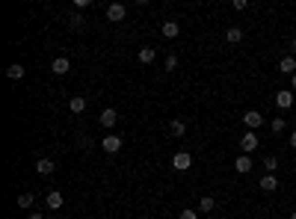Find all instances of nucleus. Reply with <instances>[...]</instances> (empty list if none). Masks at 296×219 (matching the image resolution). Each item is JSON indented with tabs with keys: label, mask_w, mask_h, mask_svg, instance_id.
Wrapping results in <instances>:
<instances>
[{
	"label": "nucleus",
	"mask_w": 296,
	"mask_h": 219,
	"mask_svg": "<svg viewBox=\"0 0 296 219\" xmlns=\"http://www.w3.org/2000/svg\"><path fill=\"white\" fill-rule=\"evenodd\" d=\"M258 145H261V139H258V133L255 130H246L243 133V139H240V148H243V154H252Z\"/></svg>",
	"instance_id": "1"
},
{
	"label": "nucleus",
	"mask_w": 296,
	"mask_h": 219,
	"mask_svg": "<svg viewBox=\"0 0 296 219\" xmlns=\"http://www.w3.org/2000/svg\"><path fill=\"white\" fill-rule=\"evenodd\" d=\"M101 148H104L107 154H116V151L122 148V139H119L116 133H107V136L101 139Z\"/></svg>",
	"instance_id": "2"
},
{
	"label": "nucleus",
	"mask_w": 296,
	"mask_h": 219,
	"mask_svg": "<svg viewBox=\"0 0 296 219\" xmlns=\"http://www.w3.org/2000/svg\"><path fill=\"white\" fill-rule=\"evenodd\" d=\"M243 125H246L249 130H258V128L264 125V116L258 113V110H249V113H243Z\"/></svg>",
	"instance_id": "3"
},
{
	"label": "nucleus",
	"mask_w": 296,
	"mask_h": 219,
	"mask_svg": "<svg viewBox=\"0 0 296 219\" xmlns=\"http://www.w3.org/2000/svg\"><path fill=\"white\" fill-rule=\"evenodd\" d=\"M172 166H175V169H178V172H187V169H190V166H193V157H190V154H187V151H178V154H175V157H172Z\"/></svg>",
	"instance_id": "4"
},
{
	"label": "nucleus",
	"mask_w": 296,
	"mask_h": 219,
	"mask_svg": "<svg viewBox=\"0 0 296 219\" xmlns=\"http://www.w3.org/2000/svg\"><path fill=\"white\" fill-rule=\"evenodd\" d=\"M276 104H278V110H290L293 107V89H278Z\"/></svg>",
	"instance_id": "5"
},
{
	"label": "nucleus",
	"mask_w": 296,
	"mask_h": 219,
	"mask_svg": "<svg viewBox=\"0 0 296 219\" xmlns=\"http://www.w3.org/2000/svg\"><path fill=\"white\" fill-rule=\"evenodd\" d=\"M125 12H128V9H125L122 3H110V6H107V18L113 21V24H119V21L125 18Z\"/></svg>",
	"instance_id": "6"
},
{
	"label": "nucleus",
	"mask_w": 296,
	"mask_h": 219,
	"mask_svg": "<svg viewBox=\"0 0 296 219\" xmlns=\"http://www.w3.org/2000/svg\"><path fill=\"white\" fill-rule=\"evenodd\" d=\"M278 71H281V74H296V56H281L278 59Z\"/></svg>",
	"instance_id": "7"
},
{
	"label": "nucleus",
	"mask_w": 296,
	"mask_h": 219,
	"mask_svg": "<svg viewBox=\"0 0 296 219\" xmlns=\"http://www.w3.org/2000/svg\"><path fill=\"white\" fill-rule=\"evenodd\" d=\"M98 122H101L104 128H113V125L119 122V113H116V110H113V107H107V110H104V113H101V119H98Z\"/></svg>",
	"instance_id": "8"
},
{
	"label": "nucleus",
	"mask_w": 296,
	"mask_h": 219,
	"mask_svg": "<svg viewBox=\"0 0 296 219\" xmlns=\"http://www.w3.org/2000/svg\"><path fill=\"white\" fill-rule=\"evenodd\" d=\"M51 71H54V74H68V71H71L68 56H56V59H54V65H51Z\"/></svg>",
	"instance_id": "9"
},
{
	"label": "nucleus",
	"mask_w": 296,
	"mask_h": 219,
	"mask_svg": "<svg viewBox=\"0 0 296 219\" xmlns=\"http://www.w3.org/2000/svg\"><path fill=\"white\" fill-rule=\"evenodd\" d=\"M252 166H255V163H252V157H249V154H240V157L234 160V169H237L240 175H246V172H252Z\"/></svg>",
	"instance_id": "10"
},
{
	"label": "nucleus",
	"mask_w": 296,
	"mask_h": 219,
	"mask_svg": "<svg viewBox=\"0 0 296 219\" xmlns=\"http://www.w3.org/2000/svg\"><path fill=\"white\" fill-rule=\"evenodd\" d=\"M160 33L166 36V39H175V36L181 33V27H178V21H163L160 24Z\"/></svg>",
	"instance_id": "11"
},
{
	"label": "nucleus",
	"mask_w": 296,
	"mask_h": 219,
	"mask_svg": "<svg viewBox=\"0 0 296 219\" xmlns=\"http://www.w3.org/2000/svg\"><path fill=\"white\" fill-rule=\"evenodd\" d=\"M261 190H264V193H276V190H278V178H276V175H264V178H261Z\"/></svg>",
	"instance_id": "12"
},
{
	"label": "nucleus",
	"mask_w": 296,
	"mask_h": 219,
	"mask_svg": "<svg viewBox=\"0 0 296 219\" xmlns=\"http://www.w3.org/2000/svg\"><path fill=\"white\" fill-rule=\"evenodd\" d=\"M45 201H48V207H51V210H56V207H62V201H65V199H62V193H59V190H51Z\"/></svg>",
	"instance_id": "13"
},
{
	"label": "nucleus",
	"mask_w": 296,
	"mask_h": 219,
	"mask_svg": "<svg viewBox=\"0 0 296 219\" xmlns=\"http://www.w3.org/2000/svg\"><path fill=\"white\" fill-rule=\"evenodd\" d=\"M68 110H71V113H83V110H86V98L83 95H74L68 101Z\"/></svg>",
	"instance_id": "14"
},
{
	"label": "nucleus",
	"mask_w": 296,
	"mask_h": 219,
	"mask_svg": "<svg viewBox=\"0 0 296 219\" xmlns=\"http://www.w3.org/2000/svg\"><path fill=\"white\" fill-rule=\"evenodd\" d=\"M169 130H172V136H184V133H187V122H184V119H172Z\"/></svg>",
	"instance_id": "15"
},
{
	"label": "nucleus",
	"mask_w": 296,
	"mask_h": 219,
	"mask_svg": "<svg viewBox=\"0 0 296 219\" xmlns=\"http://www.w3.org/2000/svg\"><path fill=\"white\" fill-rule=\"evenodd\" d=\"M36 172H39V175H51V172H54V160L39 157V163H36Z\"/></svg>",
	"instance_id": "16"
},
{
	"label": "nucleus",
	"mask_w": 296,
	"mask_h": 219,
	"mask_svg": "<svg viewBox=\"0 0 296 219\" xmlns=\"http://www.w3.org/2000/svg\"><path fill=\"white\" fill-rule=\"evenodd\" d=\"M225 39H228L231 45H240V42H243V30H240V27H228V33H225Z\"/></svg>",
	"instance_id": "17"
},
{
	"label": "nucleus",
	"mask_w": 296,
	"mask_h": 219,
	"mask_svg": "<svg viewBox=\"0 0 296 219\" xmlns=\"http://www.w3.org/2000/svg\"><path fill=\"white\" fill-rule=\"evenodd\" d=\"M6 77H9V80H21V77H24V65L12 62V65L6 68Z\"/></svg>",
	"instance_id": "18"
},
{
	"label": "nucleus",
	"mask_w": 296,
	"mask_h": 219,
	"mask_svg": "<svg viewBox=\"0 0 296 219\" xmlns=\"http://www.w3.org/2000/svg\"><path fill=\"white\" fill-rule=\"evenodd\" d=\"M213 207H216V201H213L210 196H202V199H199V213H210Z\"/></svg>",
	"instance_id": "19"
},
{
	"label": "nucleus",
	"mask_w": 296,
	"mask_h": 219,
	"mask_svg": "<svg viewBox=\"0 0 296 219\" xmlns=\"http://www.w3.org/2000/svg\"><path fill=\"white\" fill-rule=\"evenodd\" d=\"M154 56H157V51L154 48H139V62H154Z\"/></svg>",
	"instance_id": "20"
},
{
	"label": "nucleus",
	"mask_w": 296,
	"mask_h": 219,
	"mask_svg": "<svg viewBox=\"0 0 296 219\" xmlns=\"http://www.w3.org/2000/svg\"><path fill=\"white\" fill-rule=\"evenodd\" d=\"M264 169H267V175H276V169H278V157H264Z\"/></svg>",
	"instance_id": "21"
},
{
	"label": "nucleus",
	"mask_w": 296,
	"mask_h": 219,
	"mask_svg": "<svg viewBox=\"0 0 296 219\" xmlns=\"http://www.w3.org/2000/svg\"><path fill=\"white\" fill-rule=\"evenodd\" d=\"M68 24H71V27H83V24H86V21H83V12L74 9V12L68 15Z\"/></svg>",
	"instance_id": "22"
},
{
	"label": "nucleus",
	"mask_w": 296,
	"mask_h": 219,
	"mask_svg": "<svg viewBox=\"0 0 296 219\" xmlns=\"http://www.w3.org/2000/svg\"><path fill=\"white\" fill-rule=\"evenodd\" d=\"M284 128H287V125H284V119H273V122H270V130H273V133H281Z\"/></svg>",
	"instance_id": "23"
},
{
	"label": "nucleus",
	"mask_w": 296,
	"mask_h": 219,
	"mask_svg": "<svg viewBox=\"0 0 296 219\" xmlns=\"http://www.w3.org/2000/svg\"><path fill=\"white\" fill-rule=\"evenodd\" d=\"M178 68V54H169L166 56V71H175Z\"/></svg>",
	"instance_id": "24"
},
{
	"label": "nucleus",
	"mask_w": 296,
	"mask_h": 219,
	"mask_svg": "<svg viewBox=\"0 0 296 219\" xmlns=\"http://www.w3.org/2000/svg\"><path fill=\"white\" fill-rule=\"evenodd\" d=\"M30 204H33V196L30 193H21L18 196V207H30Z\"/></svg>",
	"instance_id": "25"
},
{
	"label": "nucleus",
	"mask_w": 296,
	"mask_h": 219,
	"mask_svg": "<svg viewBox=\"0 0 296 219\" xmlns=\"http://www.w3.org/2000/svg\"><path fill=\"white\" fill-rule=\"evenodd\" d=\"M181 219H199V210H184Z\"/></svg>",
	"instance_id": "26"
},
{
	"label": "nucleus",
	"mask_w": 296,
	"mask_h": 219,
	"mask_svg": "<svg viewBox=\"0 0 296 219\" xmlns=\"http://www.w3.org/2000/svg\"><path fill=\"white\" fill-rule=\"evenodd\" d=\"M231 6H234V9H237V12H243V9H246V6H249V3H246V0H234V3H231Z\"/></svg>",
	"instance_id": "27"
},
{
	"label": "nucleus",
	"mask_w": 296,
	"mask_h": 219,
	"mask_svg": "<svg viewBox=\"0 0 296 219\" xmlns=\"http://www.w3.org/2000/svg\"><path fill=\"white\" fill-rule=\"evenodd\" d=\"M290 148H296V130L290 133Z\"/></svg>",
	"instance_id": "28"
},
{
	"label": "nucleus",
	"mask_w": 296,
	"mask_h": 219,
	"mask_svg": "<svg viewBox=\"0 0 296 219\" xmlns=\"http://www.w3.org/2000/svg\"><path fill=\"white\" fill-rule=\"evenodd\" d=\"M27 219H45V216H42V213H30Z\"/></svg>",
	"instance_id": "29"
},
{
	"label": "nucleus",
	"mask_w": 296,
	"mask_h": 219,
	"mask_svg": "<svg viewBox=\"0 0 296 219\" xmlns=\"http://www.w3.org/2000/svg\"><path fill=\"white\" fill-rule=\"evenodd\" d=\"M290 83H293V92H296V74H293V77H290Z\"/></svg>",
	"instance_id": "30"
},
{
	"label": "nucleus",
	"mask_w": 296,
	"mask_h": 219,
	"mask_svg": "<svg viewBox=\"0 0 296 219\" xmlns=\"http://www.w3.org/2000/svg\"><path fill=\"white\" fill-rule=\"evenodd\" d=\"M290 219H296V210H293V213H290Z\"/></svg>",
	"instance_id": "31"
},
{
	"label": "nucleus",
	"mask_w": 296,
	"mask_h": 219,
	"mask_svg": "<svg viewBox=\"0 0 296 219\" xmlns=\"http://www.w3.org/2000/svg\"><path fill=\"white\" fill-rule=\"evenodd\" d=\"M207 219H213V216H207Z\"/></svg>",
	"instance_id": "32"
}]
</instances>
